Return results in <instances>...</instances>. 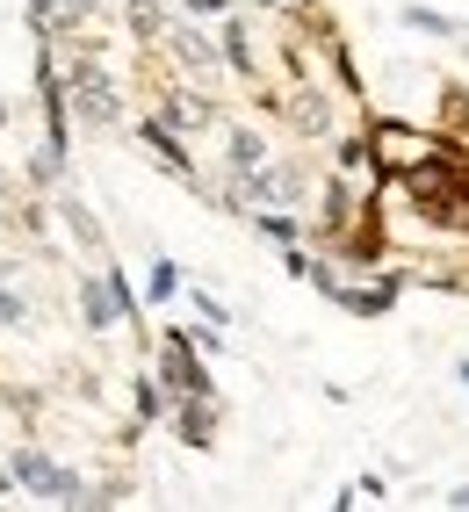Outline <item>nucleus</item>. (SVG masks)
<instances>
[{"mask_svg":"<svg viewBox=\"0 0 469 512\" xmlns=\"http://www.w3.org/2000/svg\"><path fill=\"white\" fill-rule=\"evenodd\" d=\"M332 296H340V311H354V318H376V311H390V282H376V289H332Z\"/></svg>","mask_w":469,"mask_h":512,"instance_id":"nucleus-7","label":"nucleus"},{"mask_svg":"<svg viewBox=\"0 0 469 512\" xmlns=\"http://www.w3.org/2000/svg\"><path fill=\"white\" fill-rule=\"evenodd\" d=\"M260 231H267V238H296L304 224H296V217H260Z\"/></svg>","mask_w":469,"mask_h":512,"instance_id":"nucleus-16","label":"nucleus"},{"mask_svg":"<svg viewBox=\"0 0 469 512\" xmlns=\"http://www.w3.org/2000/svg\"><path fill=\"white\" fill-rule=\"evenodd\" d=\"M174 51H181V65H203V73L217 65V51H210V37H203V29H181V37H174Z\"/></svg>","mask_w":469,"mask_h":512,"instance_id":"nucleus-10","label":"nucleus"},{"mask_svg":"<svg viewBox=\"0 0 469 512\" xmlns=\"http://www.w3.org/2000/svg\"><path fill=\"white\" fill-rule=\"evenodd\" d=\"M455 375H462V390H469V361H462V368H455Z\"/></svg>","mask_w":469,"mask_h":512,"instance_id":"nucleus-20","label":"nucleus"},{"mask_svg":"<svg viewBox=\"0 0 469 512\" xmlns=\"http://www.w3.org/2000/svg\"><path fill=\"white\" fill-rule=\"evenodd\" d=\"M8 476H15V484H29V491H44L51 505H87V484H80V476H73V469H58V462L37 455V448H15Z\"/></svg>","mask_w":469,"mask_h":512,"instance_id":"nucleus-1","label":"nucleus"},{"mask_svg":"<svg viewBox=\"0 0 469 512\" xmlns=\"http://www.w3.org/2000/svg\"><path fill=\"white\" fill-rule=\"evenodd\" d=\"M145 145L159 152V166H166V174L195 181V166H188V152H181V138H174V123H166V116H145Z\"/></svg>","mask_w":469,"mask_h":512,"instance_id":"nucleus-4","label":"nucleus"},{"mask_svg":"<svg viewBox=\"0 0 469 512\" xmlns=\"http://www.w3.org/2000/svg\"><path fill=\"white\" fill-rule=\"evenodd\" d=\"M80 311H87V332H109V325L123 318L116 282H109V275H87V282H80Z\"/></svg>","mask_w":469,"mask_h":512,"instance_id":"nucleus-3","label":"nucleus"},{"mask_svg":"<svg viewBox=\"0 0 469 512\" xmlns=\"http://www.w3.org/2000/svg\"><path fill=\"white\" fill-rule=\"evenodd\" d=\"M210 426H217L210 397H181V412H174V433L188 440V448H210Z\"/></svg>","mask_w":469,"mask_h":512,"instance_id":"nucleus-6","label":"nucleus"},{"mask_svg":"<svg viewBox=\"0 0 469 512\" xmlns=\"http://www.w3.org/2000/svg\"><path fill=\"white\" fill-rule=\"evenodd\" d=\"M0 325H22V296H8V289H0Z\"/></svg>","mask_w":469,"mask_h":512,"instance_id":"nucleus-17","label":"nucleus"},{"mask_svg":"<svg viewBox=\"0 0 469 512\" xmlns=\"http://www.w3.org/2000/svg\"><path fill=\"white\" fill-rule=\"evenodd\" d=\"M174 289H181V275H174V260H159V267H152V303H166Z\"/></svg>","mask_w":469,"mask_h":512,"instance_id":"nucleus-14","label":"nucleus"},{"mask_svg":"<svg viewBox=\"0 0 469 512\" xmlns=\"http://www.w3.org/2000/svg\"><path fill=\"white\" fill-rule=\"evenodd\" d=\"M166 123H174V130H195V123H210V109H203V101H166Z\"/></svg>","mask_w":469,"mask_h":512,"instance_id":"nucleus-11","label":"nucleus"},{"mask_svg":"<svg viewBox=\"0 0 469 512\" xmlns=\"http://www.w3.org/2000/svg\"><path fill=\"white\" fill-rule=\"evenodd\" d=\"M448 505H462V512H469V484H462V491H448Z\"/></svg>","mask_w":469,"mask_h":512,"instance_id":"nucleus-19","label":"nucleus"},{"mask_svg":"<svg viewBox=\"0 0 469 512\" xmlns=\"http://www.w3.org/2000/svg\"><path fill=\"white\" fill-rule=\"evenodd\" d=\"M80 8H87V0H80Z\"/></svg>","mask_w":469,"mask_h":512,"instance_id":"nucleus-21","label":"nucleus"},{"mask_svg":"<svg viewBox=\"0 0 469 512\" xmlns=\"http://www.w3.org/2000/svg\"><path fill=\"white\" fill-rule=\"evenodd\" d=\"M65 217H73V231H80V238H87V246H102V231H94V217H87V210H80V202H73V210H65Z\"/></svg>","mask_w":469,"mask_h":512,"instance_id":"nucleus-15","label":"nucleus"},{"mask_svg":"<svg viewBox=\"0 0 469 512\" xmlns=\"http://www.w3.org/2000/svg\"><path fill=\"white\" fill-rule=\"evenodd\" d=\"M181 8H188V15H217V8H224V0H181Z\"/></svg>","mask_w":469,"mask_h":512,"instance_id":"nucleus-18","label":"nucleus"},{"mask_svg":"<svg viewBox=\"0 0 469 512\" xmlns=\"http://www.w3.org/2000/svg\"><path fill=\"white\" fill-rule=\"evenodd\" d=\"M159 383L174 390V397H210V368L188 354V339H166V354H159Z\"/></svg>","mask_w":469,"mask_h":512,"instance_id":"nucleus-2","label":"nucleus"},{"mask_svg":"<svg viewBox=\"0 0 469 512\" xmlns=\"http://www.w3.org/2000/svg\"><path fill=\"white\" fill-rule=\"evenodd\" d=\"M73 94H80V116H87V123H116V94H109L102 73H87V65H80V73H73Z\"/></svg>","mask_w":469,"mask_h":512,"instance_id":"nucleus-5","label":"nucleus"},{"mask_svg":"<svg viewBox=\"0 0 469 512\" xmlns=\"http://www.w3.org/2000/svg\"><path fill=\"white\" fill-rule=\"evenodd\" d=\"M224 58L239 65V73H253V44H246V29H239V22L224 29Z\"/></svg>","mask_w":469,"mask_h":512,"instance_id":"nucleus-12","label":"nucleus"},{"mask_svg":"<svg viewBox=\"0 0 469 512\" xmlns=\"http://www.w3.org/2000/svg\"><path fill=\"white\" fill-rule=\"evenodd\" d=\"M260 159H267V145L253 138V130H231V174H253Z\"/></svg>","mask_w":469,"mask_h":512,"instance_id":"nucleus-9","label":"nucleus"},{"mask_svg":"<svg viewBox=\"0 0 469 512\" xmlns=\"http://www.w3.org/2000/svg\"><path fill=\"white\" fill-rule=\"evenodd\" d=\"M166 412V397H159V375H145L138 383V419H159Z\"/></svg>","mask_w":469,"mask_h":512,"instance_id":"nucleus-13","label":"nucleus"},{"mask_svg":"<svg viewBox=\"0 0 469 512\" xmlns=\"http://www.w3.org/2000/svg\"><path fill=\"white\" fill-rule=\"evenodd\" d=\"M405 29H426V37H469V29L441 8H405Z\"/></svg>","mask_w":469,"mask_h":512,"instance_id":"nucleus-8","label":"nucleus"}]
</instances>
